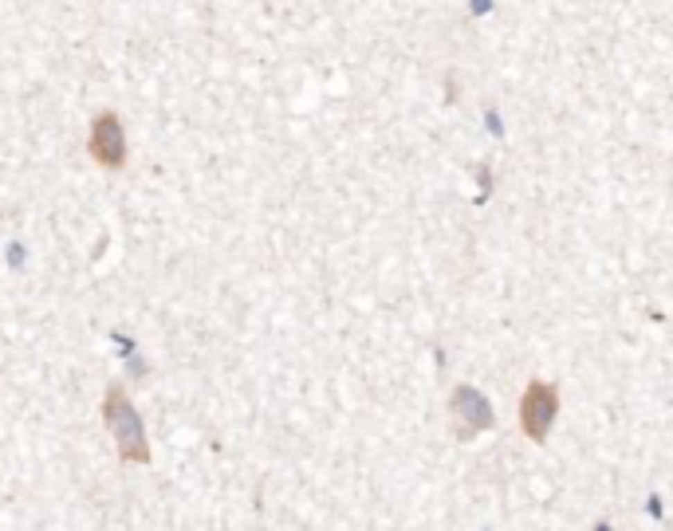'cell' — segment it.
I'll list each match as a JSON object with an SVG mask.
<instances>
[{
  "label": "cell",
  "instance_id": "6da1fadb",
  "mask_svg": "<svg viewBox=\"0 0 673 531\" xmlns=\"http://www.w3.org/2000/svg\"><path fill=\"white\" fill-rule=\"evenodd\" d=\"M103 425L110 429L114 445H119V460H126V464H150L146 429H142V417L130 406V394L123 386H107V394H103Z\"/></svg>",
  "mask_w": 673,
  "mask_h": 531
},
{
  "label": "cell",
  "instance_id": "7a4b0ae2",
  "mask_svg": "<svg viewBox=\"0 0 673 531\" xmlns=\"http://www.w3.org/2000/svg\"><path fill=\"white\" fill-rule=\"evenodd\" d=\"M555 413H559V390L543 382V378H532L524 386V398H520V429H524L527 441H543L555 425Z\"/></svg>",
  "mask_w": 673,
  "mask_h": 531
},
{
  "label": "cell",
  "instance_id": "3957f363",
  "mask_svg": "<svg viewBox=\"0 0 673 531\" xmlns=\"http://www.w3.org/2000/svg\"><path fill=\"white\" fill-rule=\"evenodd\" d=\"M87 150L103 169H123L126 166V130L123 119L114 110H98L95 122H91V138H87Z\"/></svg>",
  "mask_w": 673,
  "mask_h": 531
},
{
  "label": "cell",
  "instance_id": "277c9868",
  "mask_svg": "<svg viewBox=\"0 0 673 531\" xmlns=\"http://www.w3.org/2000/svg\"><path fill=\"white\" fill-rule=\"evenodd\" d=\"M449 417H453V433L461 441H473L477 433H484L492 425V410L489 398L473 386H457L453 398H449Z\"/></svg>",
  "mask_w": 673,
  "mask_h": 531
}]
</instances>
